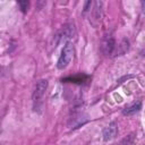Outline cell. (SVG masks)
I'll use <instances>...</instances> for the list:
<instances>
[{
    "label": "cell",
    "mask_w": 145,
    "mask_h": 145,
    "mask_svg": "<svg viewBox=\"0 0 145 145\" xmlns=\"http://www.w3.org/2000/svg\"><path fill=\"white\" fill-rule=\"evenodd\" d=\"M48 89V80L46 79H40L33 91V105H34V110L36 111V109H40L42 105V101L43 97L45 95V92Z\"/></svg>",
    "instance_id": "6da1fadb"
},
{
    "label": "cell",
    "mask_w": 145,
    "mask_h": 145,
    "mask_svg": "<svg viewBox=\"0 0 145 145\" xmlns=\"http://www.w3.org/2000/svg\"><path fill=\"white\" fill-rule=\"evenodd\" d=\"M72 57H74V44L70 41H68V42L65 43V45H63V48L61 50V54H60V57L58 59L57 67L59 69L66 68L70 63Z\"/></svg>",
    "instance_id": "7a4b0ae2"
},
{
    "label": "cell",
    "mask_w": 145,
    "mask_h": 145,
    "mask_svg": "<svg viewBox=\"0 0 145 145\" xmlns=\"http://www.w3.org/2000/svg\"><path fill=\"white\" fill-rule=\"evenodd\" d=\"M75 35V28H74V25L71 24H68V25H65L59 32L58 34L56 35L57 37V43H61V42H68L69 39H71L72 36Z\"/></svg>",
    "instance_id": "3957f363"
},
{
    "label": "cell",
    "mask_w": 145,
    "mask_h": 145,
    "mask_svg": "<svg viewBox=\"0 0 145 145\" xmlns=\"http://www.w3.org/2000/svg\"><path fill=\"white\" fill-rule=\"evenodd\" d=\"M117 134H118V125L116 123V122H110L104 129H103V131H102V136H103V139L104 140H111V139H113V138H116V136H117Z\"/></svg>",
    "instance_id": "277c9868"
},
{
    "label": "cell",
    "mask_w": 145,
    "mask_h": 145,
    "mask_svg": "<svg viewBox=\"0 0 145 145\" xmlns=\"http://www.w3.org/2000/svg\"><path fill=\"white\" fill-rule=\"evenodd\" d=\"M114 48H116V42L112 37H105L102 42V45H101V50L104 54L106 56H110V54H113V51H114Z\"/></svg>",
    "instance_id": "5b68a950"
},
{
    "label": "cell",
    "mask_w": 145,
    "mask_h": 145,
    "mask_svg": "<svg viewBox=\"0 0 145 145\" xmlns=\"http://www.w3.org/2000/svg\"><path fill=\"white\" fill-rule=\"evenodd\" d=\"M93 5H94V8L92 9V22H93V19H95L96 24H97L102 17V2L96 1Z\"/></svg>",
    "instance_id": "8992f818"
},
{
    "label": "cell",
    "mask_w": 145,
    "mask_h": 145,
    "mask_svg": "<svg viewBox=\"0 0 145 145\" xmlns=\"http://www.w3.org/2000/svg\"><path fill=\"white\" fill-rule=\"evenodd\" d=\"M140 109H142V102L138 101L137 103H135V104H133V105H130L128 108H125L123 111H122V113L126 114V116H133V114L137 113Z\"/></svg>",
    "instance_id": "52a82bcc"
},
{
    "label": "cell",
    "mask_w": 145,
    "mask_h": 145,
    "mask_svg": "<svg viewBox=\"0 0 145 145\" xmlns=\"http://www.w3.org/2000/svg\"><path fill=\"white\" fill-rule=\"evenodd\" d=\"M118 48L119 49H116L114 50V56H121V54H123L127 50H128V48H129V43H128V41L126 40V39H123L122 41H121V43L118 45Z\"/></svg>",
    "instance_id": "ba28073f"
},
{
    "label": "cell",
    "mask_w": 145,
    "mask_h": 145,
    "mask_svg": "<svg viewBox=\"0 0 145 145\" xmlns=\"http://www.w3.org/2000/svg\"><path fill=\"white\" fill-rule=\"evenodd\" d=\"M118 145H135V135L130 134L121 139V142Z\"/></svg>",
    "instance_id": "9c48e42d"
},
{
    "label": "cell",
    "mask_w": 145,
    "mask_h": 145,
    "mask_svg": "<svg viewBox=\"0 0 145 145\" xmlns=\"http://www.w3.org/2000/svg\"><path fill=\"white\" fill-rule=\"evenodd\" d=\"M17 3H18V6H19V8H20V10H22L23 12H26V11H27V9H28V7H29V2H28L27 0L18 1Z\"/></svg>",
    "instance_id": "30bf717a"
}]
</instances>
